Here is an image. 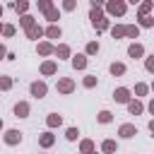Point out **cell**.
Segmentation results:
<instances>
[{
    "instance_id": "1",
    "label": "cell",
    "mask_w": 154,
    "mask_h": 154,
    "mask_svg": "<svg viewBox=\"0 0 154 154\" xmlns=\"http://www.w3.org/2000/svg\"><path fill=\"white\" fill-rule=\"evenodd\" d=\"M91 24L96 29H106L108 26V19L103 17V12L99 10V5H91Z\"/></svg>"
},
{
    "instance_id": "2",
    "label": "cell",
    "mask_w": 154,
    "mask_h": 154,
    "mask_svg": "<svg viewBox=\"0 0 154 154\" xmlns=\"http://www.w3.org/2000/svg\"><path fill=\"white\" fill-rule=\"evenodd\" d=\"M106 10H108L111 14H118V17H120V14L125 12V2H120V0H113V2H108V5H106Z\"/></svg>"
},
{
    "instance_id": "3",
    "label": "cell",
    "mask_w": 154,
    "mask_h": 154,
    "mask_svg": "<svg viewBox=\"0 0 154 154\" xmlns=\"http://www.w3.org/2000/svg\"><path fill=\"white\" fill-rule=\"evenodd\" d=\"M72 89H75V82H72V79H67V77H65V79H60V82H58V91L70 94Z\"/></svg>"
},
{
    "instance_id": "4",
    "label": "cell",
    "mask_w": 154,
    "mask_h": 154,
    "mask_svg": "<svg viewBox=\"0 0 154 154\" xmlns=\"http://www.w3.org/2000/svg\"><path fill=\"white\" fill-rule=\"evenodd\" d=\"M5 142H7V144H17V142H22V132H19V130H7Z\"/></svg>"
},
{
    "instance_id": "5",
    "label": "cell",
    "mask_w": 154,
    "mask_h": 154,
    "mask_svg": "<svg viewBox=\"0 0 154 154\" xmlns=\"http://www.w3.org/2000/svg\"><path fill=\"white\" fill-rule=\"evenodd\" d=\"M31 94L38 96V99L46 96V84H43V82H34V84H31Z\"/></svg>"
},
{
    "instance_id": "6",
    "label": "cell",
    "mask_w": 154,
    "mask_h": 154,
    "mask_svg": "<svg viewBox=\"0 0 154 154\" xmlns=\"http://www.w3.org/2000/svg\"><path fill=\"white\" fill-rule=\"evenodd\" d=\"M113 99H116V101H120V103H128L130 91H128V89H116V91H113Z\"/></svg>"
},
{
    "instance_id": "7",
    "label": "cell",
    "mask_w": 154,
    "mask_h": 154,
    "mask_svg": "<svg viewBox=\"0 0 154 154\" xmlns=\"http://www.w3.org/2000/svg\"><path fill=\"white\" fill-rule=\"evenodd\" d=\"M14 116H17V118H26V116H29V103H24V101L17 103V106H14Z\"/></svg>"
},
{
    "instance_id": "8",
    "label": "cell",
    "mask_w": 154,
    "mask_h": 154,
    "mask_svg": "<svg viewBox=\"0 0 154 154\" xmlns=\"http://www.w3.org/2000/svg\"><path fill=\"white\" fill-rule=\"evenodd\" d=\"M26 36H29V38H41V36H43V29H41L38 24H34V26L26 29Z\"/></svg>"
},
{
    "instance_id": "9",
    "label": "cell",
    "mask_w": 154,
    "mask_h": 154,
    "mask_svg": "<svg viewBox=\"0 0 154 154\" xmlns=\"http://www.w3.org/2000/svg\"><path fill=\"white\" fill-rule=\"evenodd\" d=\"M132 135H137V130H135V125H130V123H125V125H120V137H132Z\"/></svg>"
},
{
    "instance_id": "10",
    "label": "cell",
    "mask_w": 154,
    "mask_h": 154,
    "mask_svg": "<svg viewBox=\"0 0 154 154\" xmlns=\"http://www.w3.org/2000/svg\"><path fill=\"white\" fill-rule=\"evenodd\" d=\"M128 53H130V58H140V55L144 53V48H142L140 43H132V46L128 48Z\"/></svg>"
},
{
    "instance_id": "11",
    "label": "cell",
    "mask_w": 154,
    "mask_h": 154,
    "mask_svg": "<svg viewBox=\"0 0 154 154\" xmlns=\"http://www.w3.org/2000/svg\"><path fill=\"white\" fill-rule=\"evenodd\" d=\"M72 67H75V70L87 67V58H84V55H75V58H72Z\"/></svg>"
},
{
    "instance_id": "12",
    "label": "cell",
    "mask_w": 154,
    "mask_h": 154,
    "mask_svg": "<svg viewBox=\"0 0 154 154\" xmlns=\"http://www.w3.org/2000/svg\"><path fill=\"white\" fill-rule=\"evenodd\" d=\"M53 140H55V137H53L51 132H43V135L38 137V144H41V147H51V144H53Z\"/></svg>"
},
{
    "instance_id": "13",
    "label": "cell",
    "mask_w": 154,
    "mask_h": 154,
    "mask_svg": "<svg viewBox=\"0 0 154 154\" xmlns=\"http://www.w3.org/2000/svg\"><path fill=\"white\" fill-rule=\"evenodd\" d=\"M46 36H48V38H60V26H55V24L48 26V29H46Z\"/></svg>"
},
{
    "instance_id": "14",
    "label": "cell",
    "mask_w": 154,
    "mask_h": 154,
    "mask_svg": "<svg viewBox=\"0 0 154 154\" xmlns=\"http://www.w3.org/2000/svg\"><path fill=\"white\" fill-rule=\"evenodd\" d=\"M55 70H58V67H55V63H51V60H48V63H43V65H41V72H43V75H53V72H55Z\"/></svg>"
},
{
    "instance_id": "15",
    "label": "cell",
    "mask_w": 154,
    "mask_h": 154,
    "mask_svg": "<svg viewBox=\"0 0 154 154\" xmlns=\"http://www.w3.org/2000/svg\"><path fill=\"white\" fill-rule=\"evenodd\" d=\"M128 111H130L132 116H137V113H142V103H140V101H130V103H128Z\"/></svg>"
},
{
    "instance_id": "16",
    "label": "cell",
    "mask_w": 154,
    "mask_h": 154,
    "mask_svg": "<svg viewBox=\"0 0 154 154\" xmlns=\"http://www.w3.org/2000/svg\"><path fill=\"white\" fill-rule=\"evenodd\" d=\"M53 53H55L58 58H67V55H70V48H67V46H58V48H53Z\"/></svg>"
},
{
    "instance_id": "17",
    "label": "cell",
    "mask_w": 154,
    "mask_h": 154,
    "mask_svg": "<svg viewBox=\"0 0 154 154\" xmlns=\"http://www.w3.org/2000/svg\"><path fill=\"white\" fill-rule=\"evenodd\" d=\"M101 149H103L106 154H113V152H116V142H113V140H106V142L101 144Z\"/></svg>"
},
{
    "instance_id": "18",
    "label": "cell",
    "mask_w": 154,
    "mask_h": 154,
    "mask_svg": "<svg viewBox=\"0 0 154 154\" xmlns=\"http://www.w3.org/2000/svg\"><path fill=\"white\" fill-rule=\"evenodd\" d=\"M38 53H41V55H48V53H53V46L43 41V43H38Z\"/></svg>"
},
{
    "instance_id": "19",
    "label": "cell",
    "mask_w": 154,
    "mask_h": 154,
    "mask_svg": "<svg viewBox=\"0 0 154 154\" xmlns=\"http://www.w3.org/2000/svg\"><path fill=\"white\" fill-rule=\"evenodd\" d=\"M60 123H63V118H60L58 113H51V116H48V125H51V128H55V125H60Z\"/></svg>"
},
{
    "instance_id": "20",
    "label": "cell",
    "mask_w": 154,
    "mask_h": 154,
    "mask_svg": "<svg viewBox=\"0 0 154 154\" xmlns=\"http://www.w3.org/2000/svg\"><path fill=\"white\" fill-rule=\"evenodd\" d=\"M19 24H22V26H26V29H29V26H34V17H31V14H24V17L19 19Z\"/></svg>"
},
{
    "instance_id": "21",
    "label": "cell",
    "mask_w": 154,
    "mask_h": 154,
    "mask_svg": "<svg viewBox=\"0 0 154 154\" xmlns=\"http://www.w3.org/2000/svg\"><path fill=\"white\" fill-rule=\"evenodd\" d=\"M137 34H140V29H137V26H132V24H130V26H125V36L137 38Z\"/></svg>"
},
{
    "instance_id": "22",
    "label": "cell",
    "mask_w": 154,
    "mask_h": 154,
    "mask_svg": "<svg viewBox=\"0 0 154 154\" xmlns=\"http://www.w3.org/2000/svg\"><path fill=\"white\" fill-rule=\"evenodd\" d=\"M111 72H113V75H123V72H125V65H123V63H113V65H111Z\"/></svg>"
},
{
    "instance_id": "23",
    "label": "cell",
    "mask_w": 154,
    "mask_h": 154,
    "mask_svg": "<svg viewBox=\"0 0 154 154\" xmlns=\"http://www.w3.org/2000/svg\"><path fill=\"white\" fill-rule=\"evenodd\" d=\"M111 34H113L116 38H120V36H125V26H113V29H111Z\"/></svg>"
},
{
    "instance_id": "24",
    "label": "cell",
    "mask_w": 154,
    "mask_h": 154,
    "mask_svg": "<svg viewBox=\"0 0 154 154\" xmlns=\"http://www.w3.org/2000/svg\"><path fill=\"white\" fill-rule=\"evenodd\" d=\"M87 53H89V55H94V53H99V43H96V41H91V43H87Z\"/></svg>"
},
{
    "instance_id": "25",
    "label": "cell",
    "mask_w": 154,
    "mask_h": 154,
    "mask_svg": "<svg viewBox=\"0 0 154 154\" xmlns=\"http://www.w3.org/2000/svg\"><path fill=\"white\" fill-rule=\"evenodd\" d=\"M91 149H94V142H91V140H84V142H82V152H84V154H89Z\"/></svg>"
},
{
    "instance_id": "26",
    "label": "cell",
    "mask_w": 154,
    "mask_h": 154,
    "mask_svg": "<svg viewBox=\"0 0 154 154\" xmlns=\"http://www.w3.org/2000/svg\"><path fill=\"white\" fill-rule=\"evenodd\" d=\"M149 10H152V2H142V5H140V14H142V17H147Z\"/></svg>"
},
{
    "instance_id": "27",
    "label": "cell",
    "mask_w": 154,
    "mask_h": 154,
    "mask_svg": "<svg viewBox=\"0 0 154 154\" xmlns=\"http://www.w3.org/2000/svg\"><path fill=\"white\" fill-rule=\"evenodd\" d=\"M12 87V79L10 77H0V89H10Z\"/></svg>"
},
{
    "instance_id": "28",
    "label": "cell",
    "mask_w": 154,
    "mask_h": 154,
    "mask_svg": "<svg viewBox=\"0 0 154 154\" xmlns=\"http://www.w3.org/2000/svg\"><path fill=\"white\" fill-rule=\"evenodd\" d=\"M46 17H48L51 22H55V19H58V10H55V7H51V10L46 12Z\"/></svg>"
},
{
    "instance_id": "29",
    "label": "cell",
    "mask_w": 154,
    "mask_h": 154,
    "mask_svg": "<svg viewBox=\"0 0 154 154\" xmlns=\"http://www.w3.org/2000/svg\"><path fill=\"white\" fill-rule=\"evenodd\" d=\"M140 24H142V26H152V24H154V19L147 14V17H140Z\"/></svg>"
},
{
    "instance_id": "30",
    "label": "cell",
    "mask_w": 154,
    "mask_h": 154,
    "mask_svg": "<svg viewBox=\"0 0 154 154\" xmlns=\"http://www.w3.org/2000/svg\"><path fill=\"white\" fill-rule=\"evenodd\" d=\"M99 120H101V123H111V113H108V111H101V113H99Z\"/></svg>"
},
{
    "instance_id": "31",
    "label": "cell",
    "mask_w": 154,
    "mask_h": 154,
    "mask_svg": "<svg viewBox=\"0 0 154 154\" xmlns=\"http://www.w3.org/2000/svg\"><path fill=\"white\" fill-rule=\"evenodd\" d=\"M51 7H53V5H51L48 0H41V2H38V10H43V12H48Z\"/></svg>"
},
{
    "instance_id": "32",
    "label": "cell",
    "mask_w": 154,
    "mask_h": 154,
    "mask_svg": "<svg viewBox=\"0 0 154 154\" xmlns=\"http://www.w3.org/2000/svg\"><path fill=\"white\" fill-rule=\"evenodd\" d=\"M147 89H149L147 84H137V87H135V91H137L140 96H144V94H147Z\"/></svg>"
},
{
    "instance_id": "33",
    "label": "cell",
    "mask_w": 154,
    "mask_h": 154,
    "mask_svg": "<svg viewBox=\"0 0 154 154\" xmlns=\"http://www.w3.org/2000/svg\"><path fill=\"white\" fill-rule=\"evenodd\" d=\"M26 7H29V2H17V5H14L17 12H26Z\"/></svg>"
},
{
    "instance_id": "34",
    "label": "cell",
    "mask_w": 154,
    "mask_h": 154,
    "mask_svg": "<svg viewBox=\"0 0 154 154\" xmlns=\"http://www.w3.org/2000/svg\"><path fill=\"white\" fill-rule=\"evenodd\" d=\"M94 84H96V77H91V75L84 77V87H94Z\"/></svg>"
},
{
    "instance_id": "35",
    "label": "cell",
    "mask_w": 154,
    "mask_h": 154,
    "mask_svg": "<svg viewBox=\"0 0 154 154\" xmlns=\"http://www.w3.org/2000/svg\"><path fill=\"white\" fill-rule=\"evenodd\" d=\"M77 135H79L77 128H70V130H67V140H77Z\"/></svg>"
},
{
    "instance_id": "36",
    "label": "cell",
    "mask_w": 154,
    "mask_h": 154,
    "mask_svg": "<svg viewBox=\"0 0 154 154\" xmlns=\"http://www.w3.org/2000/svg\"><path fill=\"white\" fill-rule=\"evenodd\" d=\"M2 34H5V36H12V34H14V26H10V24L2 26Z\"/></svg>"
},
{
    "instance_id": "37",
    "label": "cell",
    "mask_w": 154,
    "mask_h": 154,
    "mask_svg": "<svg viewBox=\"0 0 154 154\" xmlns=\"http://www.w3.org/2000/svg\"><path fill=\"white\" fill-rule=\"evenodd\" d=\"M147 70H149V72L154 70V55H149V58H147Z\"/></svg>"
},
{
    "instance_id": "38",
    "label": "cell",
    "mask_w": 154,
    "mask_h": 154,
    "mask_svg": "<svg viewBox=\"0 0 154 154\" xmlns=\"http://www.w3.org/2000/svg\"><path fill=\"white\" fill-rule=\"evenodd\" d=\"M63 7H65V10H75V2H72V0H67V2L63 5Z\"/></svg>"
},
{
    "instance_id": "39",
    "label": "cell",
    "mask_w": 154,
    "mask_h": 154,
    "mask_svg": "<svg viewBox=\"0 0 154 154\" xmlns=\"http://www.w3.org/2000/svg\"><path fill=\"white\" fill-rule=\"evenodd\" d=\"M7 55V51H5V46H0V58H5Z\"/></svg>"
},
{
    "instance_id": "40",
    "label": "cell",
    "mask_w": 154,
    "mask_h": 154,
    "mask_svg": "<svg viewBox=\"0 0 154 154\" xmlns=\"http://www.w3.org/2000/svg\"><path fill=\"white\" fill-rule=\"evenodd\" d=\"M0 17H2V5H0Z\"/></svg>"
},
{
    "instance_id": "41",
    "label": "cell",
    "mask_w": 154,
    "mask_h": 154,
    "mask_svg": "<svg viewBox=\"0 0 154 154\" xmlns=\"http://www.w3.org/2000/svg\"><path fill=\"white\" fill-rule=\"evenodd\" d=\"M89 154H96V152H89Z\"/></svg>"
},
{
    "instance_id": "42",
    "label": "cell",
    "mask_w": 154,
    "mask_h": 154,
    "mask_svg": "<svg viewBox=\"0 0 154 154\" xmlns=\"http://www.w3.org/2000/svg\"><path fill=\"white\" fill-rule=\"evenodd\" d=\"M0 29H2V24H0Z\"/></svg>"
},
{
    "instance_id": "43",
    "label": "cell",
    "mask_w": 154,
    "mask_h": 154,
    "mask_svg": "<svg viewBox=\"0 0 154 154\" xmlns=\"http://www.w3.org/2000/svg\"><path fill=\"white\" fill-rule=\"evenodd\" d=\"M0 128H2V123H0Z\"/></svg>"
}]
</instances>
